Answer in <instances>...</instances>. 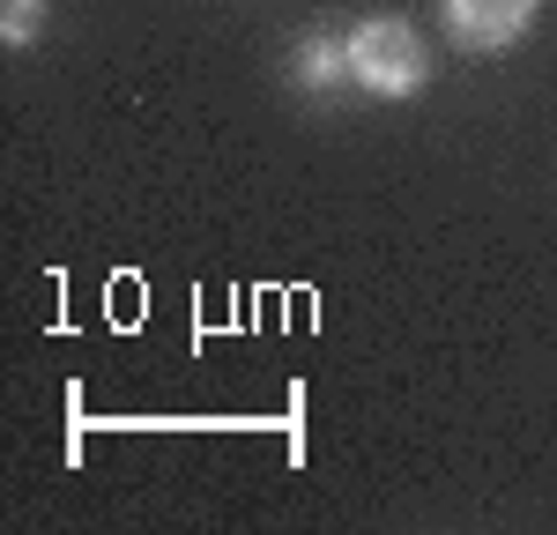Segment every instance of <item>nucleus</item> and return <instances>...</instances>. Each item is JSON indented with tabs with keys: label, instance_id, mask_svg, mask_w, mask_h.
<instances>
[{
	"label": "nucleus",
	"instance_id": "3",
	"mask_svg": "<svg viewBox=\"0 0 557 535\" xmlns=\"http://www.w3.org/2000/svg\"><path fill=\"white\" fill-rule=\"evenodd\" d=\"M290 83H298L305 97H343V89H357V67H349V30L312 23V30L290 45Z\"/></svg>",
	"mask_w": 557,
	"mask_h": 535
},
{
	"label": "nucleus",
	"instance_id": "1",
	"mask_svg": "<svg viewBox=\"0 0 557 535\" xmlns=\"http://www.w3.org/2000/svg\"><path fill=\"white\" fill-rule=\"evenodd\" d=\"M349 67H357V89L364 97H417L431 83V45L409 15H364L349 30Z\"/></svg>",
	"mask_w": 557,
	"mask_h": 535
},
{
	"label": "nucleus",
	"instance_id": "4",
	"mask_svg": "<svg viewBox=\"0 0 557 535\" xmlns=\"http://www.w3.org/2000/svg\"><path fill=\"white\" fill-rule=\"evenodd\" d=\"M38 30H45V0H0V38H8V52L38 45Z\"/></svg>",
	"mask_w": 557,
	"mask_h": 535
},
{
	"label": "nucleus",
	"instance_id": "2",
	"mask_svg": "<svg viewBox=\"0 0 557 535\" xmlns=\"http://www.w3.org/2000/svg\"><path fill=\"white\" fill-rule=\"evenodd\" d=\"M438 15L461 52H513L535 23V0H438Z\"/></svg>",
	"mask_w": 557,
	"mask_h": 535
}]
</instances>
